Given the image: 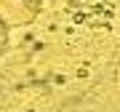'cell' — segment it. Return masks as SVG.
Returning a JSON list of instances; mask_svg holds the SVG:
<instances>
[{"label":"cell","mask_w":120,"mask_h":112,"mask_svg":"<svg viewBox=\"0 0 120 112\" xmlns=\"http://www.w3.org/2000/svg\"><path fill=\"white\" fill-rule=\"evenodd\" d=\"M40 0H0V22L8 27H27L38 19Z\"/></svg>","instance_id":"6da1fadb"},{"label":"cell","mask_w":120,"mask_h":112,"mask_svg":"<svg viewBox=\"0 0 120 112\" xmlns=\"http://www.w3.org/2000/svg\"><path fill=\"white\" fill-rule=\"evenodd\" d=\"M5 48H8V24L0 22V56L5 53Z\"/></svg>","instance_id":"7a4b0ae2"}]
</instances>
